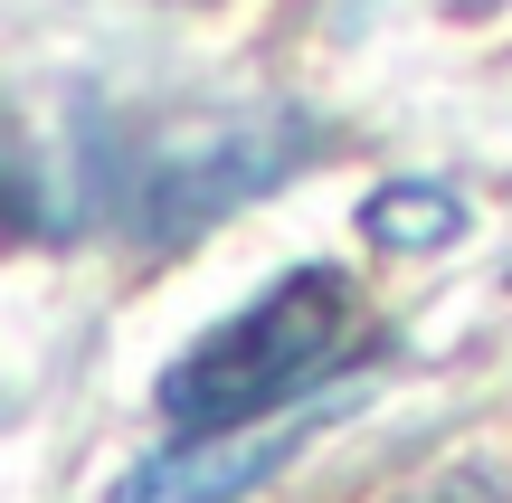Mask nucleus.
<instances>
[{
    "mask_svg": "<svg viewBox=\"0 0 512 503\" xmlns=\"http://www.w3.org/2000/svg\"><path fill=\"white\" fill-rule=\"evenodd\" d=\"M361 352V295L332 266H294L228 323H209L181 361L162 371V418L181 437H247L275 428L304 390H323Z\"/></svg>",
    "mask_w": 512,
    "mask_h": 503,
    "instance_id": "nucleus-1",
    "label": "nucleus"
},
{
    "mask_svg": "<svg viewBox=\"0 0 512 503\" xmlns=\"http://www.w3.org/2000/svg\"><path fill=\"white\" fill-rule=\"evenodd\" d=\"M304 162V133L275 114V124H209L190 133V143H171L162 162L143 171V190H133V209L162 228H190V219H219V209L256 200L266 181H285V171Z\"/></svg>",
    "mask_w": 512,
    "mask_h": 503,
    "instance_id": "nucleus-2",
    "label": "nucleus"
},
{
    "mask_svg": "<svg viewBox=\"0 0 512 503\" xmlns=\"http://www.w3.org/2000/svg\"><path fill=\"white\" fill-rule=\"evenodd\" d=\"M294 447H304V428H294V418L247 428V437H181V447L143 456V466H133L105 503H238L247 485H266Z\"/></svg>",
    "mask_w": 512,
    "mask_h": 503,
    "instance_id": "nucleus-3",
    "label": "nucleus"
},
{
    "mask_svg": "<svg viewBox=\"0 0 512 503\" xmlns=\"http://www.w3.org/2000/svg\"><path fill=\"white\" fill-rule=\"evenodd\" d=\"M456 228H465V200L437 190V181H399V190L370 200V238L380 247H446Z\"/></svg>",
    "mask_w": 512,
    "mask_h": 503,
    "instance_id": "nucleus-4",
    "label": "nucleus"
},
{
    "mask_svg": "<svg viewBox=\"0 0 512 503\" xmlns=\"http://www.w3.org/2000/svg\"><path fill=\"white\" fill-rule=\"evenodd\" d=\"M399 503H512V466H503V456H465V466L408 485Z\"/></svg>",
    "mask_w": 512,
    "mask_h": 503,
    "instance_id": "nucleus-5",
    "label": "nucleus"
}]
</instances>
